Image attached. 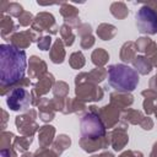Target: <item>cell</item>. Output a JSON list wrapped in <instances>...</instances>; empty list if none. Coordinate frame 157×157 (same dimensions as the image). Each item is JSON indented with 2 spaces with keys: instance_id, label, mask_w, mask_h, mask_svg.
Instances as JSON below:
<instances>
[{
  "instance_id": "13",
  "label": "cell",
  "mask_w": 157,
  "mask_h": 157,
  "mask_svg": "<svg viewBox=\"0 0 157 157\" xmlns=\"http://www.w3.org/2000/svg\"><path fill=\"white\" fill-rule=\"evenodd\" d=\"M47 72V64L38 56L33 55L29 58V69L28 75L32 78H42Z\"/></svg>"
},
{
  "instance_id": "17",
  "label": "cell",
  "mask_w": 157,
  "mask_h": 157,
  "mask_svg": "<svg viewBox=\"0 0 157 157\" xmlns=\"http://www.w3.org/2000/svg\"><path fill=\"white\" fill-rule=\"evenodd\" d=\"M136 44L135 42H126L123 44L121 49H120V59L124 63H132L134 59L136 58Z\"/></svg>"
},
{
  "instance_id": "15",
  "label": "cell",
  "mask_w": 157,
  "mask_h": 157,
  "mask_svg": "<svg viewBox=\"0 0 157 157\" xmlns=\"http://www.w3.org/2000/svg\"><path fill=\"white\" fill-rule=\"evenodd\" d=\"M55 128L52 125H43L38 130V141L40 147H48L54 141Z\"/></svg>"
},
{
  "instance_id": "37",
  "label": "cell",
  "mask_w": 157,
  "mask_h": 157,
  "mask_svg": "<svg viewBox=\"0 0 157 157\" xmlns=\"http://www.w3.org/2000/svg\"><path fill=\"white\" fill-rule=\"evenodd\" d=\"M15 137L12 132H2V136H1V145H2V150L4 148H7L10 147V142H11V139Z\"/></svg>"
},
{
  "instance_id": "8",
  "label": "cell",
  "mask_w": 157,
  "mask_h": 157,
  "mask_svg": "<svg viewBox=\"0 0 157 157\" xmlns=\"http://www.w3.org/2000/svg\"><path fill=\"white\" fill-rule=\"evenodd\" d=\"M36 117H37V114H36V110H33V109H31L26 114L16 117L15 123H16V126H17V130L20 131V134H22L25 136H32L37 130H39L40 126H38L37 123L34 121Z\"/></svg>"
},
{
  "instance_id": "27",
  "label": "cell",
  "mask_w": 157,
  "mask_h": 157,
  "mask_svg": "<svg viewBox=\"0 0 157 157\" xmlns=\"http://www.w3.org/2000/svg\"><path fill=\"white\" fill-rule=\"evenodd\" d=\"M18 27L15 26L13 21L11 20L10 16H4L1 15V36L5 38L6 37V33H10L12 36V33L17 29Z\"/></svg>"
},
{
  "instance_id": "39",
  "label": "cell",
  "mask_w": 157,
  "mask_h": 157,
  "mask_svg": "<svg viewBox=\"0 0 157 157\" xmlns=\"http://www.w3.org/2000/svg\"><path fill=\"white\" fill-rule=\"evenodd\" d=\"M119 157H144V155L140 151H125Z\"/></svg>"
},
{
  "instance_id": "40",
  "label": "cell",
  "mask_w": 157,
  "mask_h": 157,
  "mask_svg": "<svg viewBox=\"0 0 157 157\" xmlns=\"http://www.w3.org/2000/svg\"><path fill=\"white\" fill-rule=\"evenodd\" d=\"M147 56H148V60L151 61L152 66H156V67H157V48H156L152 53H150Z\"/></svg>"
},
{
  "instance_id": "22",
  "label": "cell",
  "mask_w": 157,
  "mask_h": 157,
  "mask_svg": "<svg viewBox=\"0 0 157 157\" xmlns=\"http://www.w3.org/2000/svg\"><path fill=\"white\" fill-rule=\"evenodd\" d=\"M144 118L145 117L142 115V113L136 109H128L121 114V119L124 123H130L134 125H136V124L140 125V123L142 121Z\"/></svg>"
},
{
  "instance_id": "38",
  "label": "cell",
  "mask_w": 157,
  "mask_h": 157,
  "mask_svg": "<svg viewBox=\"0 0 157 157\" xmlns=\"http://www.w3.org/2000/svg\"><path fill=\"white\" fill-rule=\"evenodd\" d=\"M140 126L144 129V130H151L153 128V120L148 117H145L142 119V121L140 123Z\"/></svg>"
},
{
  "instance_id": "32",
  "label": "cell",
  "mask_w": 157,
  "mask_h": 157,
  "mask_svg": "<svg viewBox=\"0 0 157 157\" xmlns=\"http://www.w3.org/2000/svg\"><path fill=\"white\" fill-rule=\"evenodd\" d=\"M34 157H58V155L55 153V151L53 148H47V147H39L34 155Z\"/></svg>"
},
{
  "instance_id": "26",
  "label": "cell",
  "mask_w": 157,
  "mask_h": 157,
  "mask_svg": "<svg viewBox=\"0 0 157 157\" xmlns=\"http://www.w3.org/2000/svg\"><path fill=\"white\" fill-rule=\"evenodd\" d=\"M60 13L64 17V21H70L72 18H77L78 17V10L74 5H71L69 2H61Z\"/></svg>"
},
{
  "instance_id": "14",
  "label": "cell",
  "mask_w": 157,
  "mask_h": 157,
  "mask_svg": "<svg viewBox=\"0 0 157 157\" xmlns=\"http://www.w3.org/2000/svg\"><path fill=\"white\" fill-rule=\"evenodd\" d=\"M134 102V97L126 92H114L110 93V104L115 105L118 109H125L130 107Z\"/></svg>"
},
{
  "instance_id": "10",
  "label": "cell",
  "mask_w": 157,
  "mask_h": 157,
  "mask_svg": "<svg viewBox=\"0 0 157 157\" xmlns=\"http://www.w3.org/2000/svg\"><path fill=\"white\" fill-rule=\"evenodd\" d=\"M109 141H110V146L114 148V151H121L126 144L129 142V136L126 132V125L121 124L119 126H117L114 130H112L109 134Z\"/></svg>"
},
{
  "instance_id": "31",
  "label": "cell",
  "mask_w": 157,
  "mask_h": 157,
  "mask_svg": "<svg viewBox=\"0 0 157 157\" xmlns=\"http://www.w3.org/2000/svg\"><path fill=\"white\" fill-rule=\"evenodd\" d=\"M6 11L10 13V16H15V17H20L23 12V7L17 4V2H9Z\"/></svg>"
},
{
  "instance_id": "43",
  "label": "cell",
  "mask_w": 157,
  "mask_h": 157,
  "mask_svg": "<svg viewBox=\"0 0 157 157\" xmlns=\"http://www.w3.org/2000/svg\"><path fill=\"white\" fill-rule=\"evenodd\" d=\"M92 157H114V155H113L112 152L105 151V152H102V153H99V155H94V156H92Z\"/></svg>"
},
{
  "instance_id": "44",
  "label": "cell",
  "mask_w": 157,
  "mask_h": 157,
  "mask_svg": "<svg viewBox=\"0 0 157 157\" xmlns=\"http://www.w3.org/2000/svg\"><path fill=\"white\" fill-rule=\"evenodd\" d=\"M150 157H157V142L153 144L152 151H151V153H150Z\"/></svg>"
},
{
  "instance_id": "7",
  "label": "cell",
  "mask_w": 157,
  "mask_h": 157,
  "mask_svg": "<svg viewBox=\"0 0 157 157\" xmlns=\"http://www.w3.org/2000/svg\"><path fill=\"white\" fill-rule=\"evenodd\" d=\"M90 112L96 113L102 119L105 128H114L118 124L119 117H120V109H118L115 105H113L110 103L102 107V108H97L96 105H91Z\"/></svg>"
},
{
  "instance_id": "28",
  "label": "cell",
  "mask_w": 157,
  "mask_h": 157,
  "mask_svg": "<svg viewBox=\"0 0 157 157\" xmlns=\"http://www.w3.org/2000/svg\"><path fill=\"white\" fill-rule=\"evenodd\" d=\"M86 60H85V56L82 54V52H75L70 55V59H69V64L72 69H81L83 67Z\"/></svg>"
},
{
  "instance_id": "46",
  "label": "cell",
  "mask_w": 157,
  "mask_h": 157,
  "mask_svg": "<svg viewBox=\"0 0 157 157\" xmlns=\"http://www.w3.org/2000/svg\"><path fill=\"white\" fill-rule=\"evenodd\" d=\"M22 157H34V156H32L31 153H25V155H23Z\"/></svg>"
},
{
  "instance_id": "12",
  "label": "cell",
  "mask_w": 157,
  "mask_h": 157,
  "mask_svg": "<svg viewBox=\"0 0 157 157\" xmlns=\"http://www.w3.org/2000/svg\"><path fill=\"white\" fill-rule=\"evenodd\" d=\"M54 83H55V80L52 74H45L42 78H39L38 82L34 85L33 91L31 92L32 93V103L34 104L36 98H40V96L47 94L50 91V88H53Z\"/></svg>"
},
{
  "instance_id": "4",
  "label": "cell",
  "mask_w": 157,
  "mask_h": 157,
  "mask_svg": "<svg viewBox=\"0 0 157 157\" xmlns=\"http://www.w3.org/2000/svg\"><path fill=\"white\" fill-rule=\"evenodd\" d=\"M136 27L140 33L156 34L157 33V12L148 5L144 4L135 15Z\"/></svg>"
},
{
  "instance_id": "23",
  "label": "cell",
  "mask_w": 157,
  "mask_h": 157,
  "mask_svg": "<svg viewBox=\"0 0 157 157\" xmlns=\"http://www.w3.org/2000/svg\"><path fill=\"white\" fill-rule=\"evenodd\" d=\"M110 13L118 18V20H124L128 15H129V10H128V6L125 5V2L123 1H115L110 5Z\"/></svg>"
},
{
  "instance_id": "24",
  "label": "cell",
  "mask_w": 157,
  "mask_h": 157,
  "mask_svg": "<svg viewBox=\"0 0 157 157\" xmlns=\"http://www.w3.org/2000/svg\"><path fill=\"white\" fill-rule=\"evenodd\" d=\"M91 59H92V63L101 67L103 65H105L109 60V54L103 49V48H98V49H94L92 52V55H91Z\"/></svg>"
},
{
  "instance_id": "3",
  "label": "cell",
  "mask_w": 157,
  "mask_h": 157,
  "mask_svg": "<svg viewBox=\"0 0 157 157\" xmlns=\"http://www.w3.org/2000/svg\"><path fill=\"white\" fill-rule=\"evenodd\" d=\"M108 83L117 92H131L139 85V74L135 69L125 64H113L108 66Z\"/></svg>"
},
{
  "instance_id": "21",
  "label": "cell",
  "mask_w": 157,
  "mask_h": 157,
  "mask_svg": "<svg viewBox=\"0 0 157 157\" xmlns=\"http://www.w3.org/2000/svg\"><path fill=\"white\" fill-rule=\"evenodd\" d=\"M70 145H71L70 137H69L67 135H65V134H61V135H59V136L53 141L52 148H53V150L55 151V153L59 156V155H61L66 148H69Z\"/></svg>"
},
{
  "instance_id": "35",
  "label": "cell",
  "mask_w": 157,
  "mask_h": 157,
  "mask_svg": "<svg viewBox=\"0 0 157 157\" xmlns=\"http://www.w3.org/2000/svg\"><path fill=\"white\" fill-rule=\"evenodd\" d=\"M80 44H81V48H83V49H88V48H91V47L94 44V37H93L92 34L86 36V37H82Z\"/></svg>"
},
{
  "instance_id": "2",
  "label": "cell",
  "mask_w": 157,
  "mask_h": 157,
  "mask_svg": "<svg viewBox=\"0 0 157 157\" xmlns=\"http://www.w3.org/2000/svg\"><path fill=\"white\" fill-rule=\"evenodd\" d=\"M105 129L104 123L96 113H86L80 120V146L82 150L91 153L108 147L110 141Z\"/></svg>"
},
{
  "instance_id": "9",
  "label": "cell",
  "mask_w": 157,
  "mask_h": 157,
  "mask_svg": "<svg viewBox=\"0 0 157 157\" xmlns=\"http://www.w3.org/2000/svg\"><path fill=\"white\" fill-rule=\"evenodd\" d=\"M32 29L42 33L43 31L49 32V34H55L59 31V27L56 26L55 18L49 12H40L38 13L33 22H32Z\"/></svg>"
},
{
  "instance_id": "5",
  "label": "cell",
  "mask_w": 157,
  "mask_h": 157,
  "mask_svg": "<svg viewBox=\"0 0 157 157\" xmlns=\"http://www.w3.org/2000/svg\"><path fill=\"white\" fill-rule=\"evenodd\" d=\"M6 103L11 110L15 112L26 110L32 103V93H29L26 90V87L17 85L10 90L6 98Z\"/></svg>"
},
{
  "instance_id": "11",
  "label": "cell",
  "mask_w": 157,
  "mask_h": 157,
  "mask_svg": "<svg viewBox=\"0 0 157 157\" xmlns=\"http://www.w3.org/2000/svg\"><path fill=\"white\" fill-rule=\"evenodd\" d=\"M108 75V70L103 67H96L90 72H81L75 77V85L82 83V82H91L94 85H98L102 82Z\"/></svg>"
},
{
  "instance_id": "36",
  "label": "cell",
  "mask_w": 157,
  "mask_h": 157,
  "mask_svg": "<svg viewBox=\"0 0 157 157\" xmlns=\"http://www.w3.org/2000/svg\"><path fill=\"white\" fill-rule=\"evenodd\" d=\"M91 32H92L91 25H88V23H81L78 26V28H77V33L81 36V38L82 37H86V36H90Z\"/></svg>"
},
{
  "instance_id": "30",
  "label": "cell",
  "mask_w": 157,
  "mask_h": 157,
  "mask_svg": "<svg viewBox=\"0 0 157 157\" xmlns=\"http://www.w3.org/2000/svg\"><path fill=\"white\" fill-rule=\"evenodd\" d=\"M33 141V137L32 136H22V137H15V141H13V146L16 147V150H18L20 152H23L26 151L29 145L32 144Z\"/></svg>"
},
{
  "instance_id": "1",
  "label": "cell",
  "mask_w": 157,
  "mask_h": 157,
  "mask_svg": "<svg viewBox=\"0 0 157 157\" xmlns=\"http://www.w3.org/2000/svg\"><path fill=\"white\" fill-rule=\"evenodd\" d=\"M27 60L26 53L12 44L0 45V85L2 94L6 88H13L23 78L26 72Z\"/></svg>"
},
{
  "instance_id": "42",
  "label": "cell",
  "mask_w": 157,
  "mask_h": 157,
  "mask_svg": "<svg viewBox=\"0 0 157 157\" xmlns=\"http://www.w3.org/2000/svg\"><path fill=\"white\" fill-rule=\"evenodd\" d=\"M148 85H150V88H152V90H157V74L150 80V82H148Z\"/></svg>"
},
{
  "instance_id": "16",
  "label": "cell",
  "mask_w": 157,
  "mask_h": 157,
  "mask_svg": "<svg viewBox=\"0 0 157 157\" xmlns=\"http://www.w3.org/2000/svg\"><path fill=\"white\" fill-rule=\"evenodd\" d=\"M49 56L54 64H61L65 60V49H64V42L61 40V38L55 39V42L50 49Z\"/></svg>"
},
{
  "instance_id": "41",
  "label": "cell",
  "mask_w": 157,
  "mask_h": 157,
  "mask_svg": "<svg viewBox=\"0 0 157 157\" xmlns=\"http://www.w3.org/2000/svg\"><path fill=\"white\" fill-rule=\"evenodd\" d=\"M1 157H16V153L11 147L4 148V150H1Z\"/></svg>"
},
{
  "instance_id": "34",
  "label": "cell",
  "mask_w": 157,
  "mask_h": 157,
  "mask_svg": "<svg viewBox=\"0 0 157 157\" xmlns=\"http://www.w3.org/2000/svg\"><path fill=\"white\" fill-rule=\"evenodd\" d=\"M52 44V37L50 36H44L38 40V48L40 50H48Z\"/></svg>"
},
{
  "instance_id": "6",
  "label": "cell",
  "mask_w": 157,
  "mask_h": 157,
  "mask_svg": "<svg viewBox=\"0 0 157 157\" xmlns=\"http://www.w3.org/2000/svg\"><path fill=\"white\" fill-rule=\"evenodd\" d=\"M76 96L82 102H93L101 101L103 98V90L94 83L91 82H82L76 85Z\"/></svg>"
},
{
  "instance_id": "29",
  "label": "cell",
  "mask_w": 157,
  "mask_h": 157,
  "mask_svg": "<svg viewBox=\"0 0 157 157\" xmlns=\"http://www.w3.org/2000/svg\"><path fill=\"white\" fill-rule=\"evenodd\" d=\"M53 93L56 98H66L69 93V85L64 81L55 82L53 86Z\"/></svg>"
},
{
  "instance_id": "25",
  "label": "cell",
  "mask_w": 157,
  "mask_h": 157,
  "mask_svg": "<svg viewBox=\"0 0 157 157\" xmlns=\"http://www.w3.org/2000/svg\"><path fill=\"white\" fill-rule=\"evenodd\" d=\"M60 36H61V40L64 42V44L66 47H71L75 42V34L72 33V27H70L69 25L64 23L60 26L59 28Z\"/></svg>"
},
{
  "instance_id": "18",
  "label": "cell",
  "mask_w": 157,
  "mask_h": 157,
  "mask_svg": "<svg viewBox=\"0 0 157 157\" xmlns=\"http://www.w3.org/2000/svg\"><path fill=\"white\" fill-rule=\"evenodd\" d=\"M96 33L102 40H110L117 34V27L110 23H101L97 27Z\"/></svg>"
},
{
  "instance_id": "19",
  "label": "cell",
  "mask_w": 157,
  "mask_h": 157,
  "mask_svg": "<svg viewBox=\"0 0 157 157\" xmlns=\"http://www.w3.org/2000/svg\"><path fill=\"white\" fill-rule=\"evenodd\" d=\"M132 64H134L135 70L137 72H140L141 75H147L152 71V64L148 60V58H146V56H142V55L136 56L134 59Z\"/></svg>"
},
{
  "instance_id": "20",
  "label": "cell",
  "mask_w": 157,
  "mask_h": 157,
  "mask_svg": "<svg viewBox=\"0 0 157 157\" xmlns=\"http://www.w3.org/2000/svg\"><path fill=\"white\" fill-rule=\"evenodd\" d=\"M135 44H136L137 52H142L146 55H148L150 53H152L157 48V43L152 42L148 37H140V38H137Z\"/></svg>"
},
{
  "instance_id": "45",
  "label": "cell",
  "mask_w": 157,
  "mask_h": 157,
  "mask_svg": "<svg viewBox=\"0 0 157 157\" xmlns=\"http://www.w3.org/2000/svg\"><path fill=\"white\" fill-rule=\"evenodd\" d=\"M146 5H148L151 9H153L157 12V1H148V2H146Z\"/></svg>"
},
{
  "instance_id": "33",
  "label": "cell",
  "mask_w": 157,
  "mask_h": 157,
  "mask_svg": "<svg viewBox=\"0 0 157 157\" xmlns=\"http://www.w3.org/2000/svg\"><path fill=\"white\" fill-rule=\"evenodd\" d=\"M33 16H32V13L31 12H28V11H23L22 12V15L18 17V23H20V26H28L29 23H32L33 22Z\"/></svg>"
}]
</instances>
